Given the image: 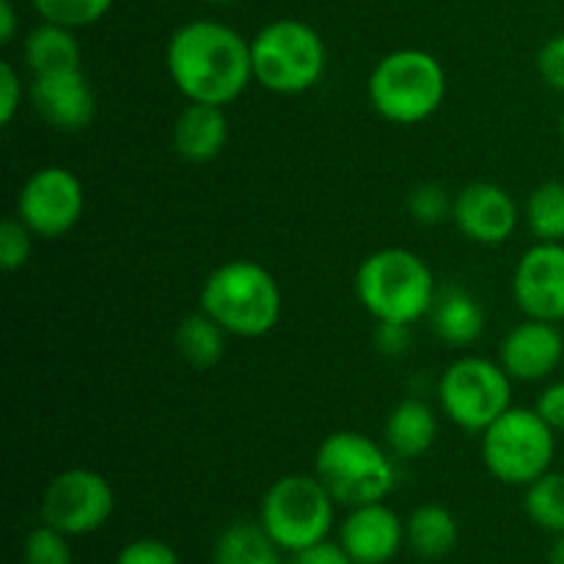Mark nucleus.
<instances>
[{
	"mask_svg": "<svg viewBox=\"0 0 564 564\" xmlns=\"http://www.w3.org/2000/svg\"><path fill=\"white\" fill-rule=\"evenodd\" d=\"M334 496L317 477L286 474L264 490L259 523L281 551L297 554L319 540H328L334 527Z\"/></svg>",
	"mask_w": 564,
	"mask_h": 564,
	"instance_id": "obj_7",
	"label": "nucleus"
},
{
	"mask_svg": "<svg viewBox=\"0 0 564 564\" xmlns=\"http://www.w3.org/2000/svg\"><path fill=\"white\" fill-rule=\"evenodd\" d=\"M386 449L402 460H413L433 449L438 438V416L422 400H405L391 408L383 427Z\"/></svg>",
	"mask_w": 564,
	"mask_h": 564,
	"instance_id": "obj_19",
	"label": "nucleus"
},
{
	"mask_svg": "<svg viewBox=\"0 0 564 564\" xmlns=\"http://www.w3.org/2000/svg\"><path fill=\"white\" fill-rule=\"evenodd\" d=\"M433 270L408 248H380L369 253L356 273V295L361 306L386 323L413 325L427 317L435 301Z\"/></svg>",
	"mask_w": 564,
	"mask_h": 564,
	"instance_id": "obj_3",
	"label": "nucleus"
},
{
	"mask_svg": "<svg viewBox=\"0 0 564 564\" xmlns=\"http://www.w3.org/2000/svg\"><path fill=\"white\" fill-rule=\"evenodd\" d=\"M556 455V430L534 408L501 413L482 433V460L499 482L527 488L551 471Z\"/></svg>",
	"mask_w": 564,
	"mask_h": 564,
	"instance_id": "obj_8",
	"label": "nucleus"
},
{
	"mask_svg": "<svg viewBox=\"0 0 564 564\" xmlns=\"http://www.w3.org/2000/svg\"><path fill=\"white\" fill-rule=\"evenodd\" d=\"M534 411L545 419V424L551 430L564 433V380H556V383L545 386L540 391L538 402H534Z\"/></svg>",
	"mask_w": 564,
	"mask_h": 564,
	"instance_id": "obj_34",
	"label": "nucleus"
},
{
	"mask_svg": "<svg viewBox=\"0 0 564 564\" xmlns=\"http://www.w3.org/2000/svg\"><path fill=\"white\" fill-rule=\"evenodd\" d=\"M512 297L529 319H564V242H534L518 259Z\"/></svg>",
	"mask_w": 564,
	"mask_h": 564,
	"instance_id": "obj_12",
	"label": "nucleus"
},
{
	"mask_svg": "<svg viewBox=\"0 0 564 564\" xmlns=\"http://www.w3.org/2000/svg\"><path fill=\"white\" fill-rule=\"evenodd\" d=\"M279 551L262 523L237 521L215 540L213 564H281Z\"/></svg>",
	"mask_w": 564,
	"mask_h": 564,
	"instance_id": "obj_22",
	"label": "nucleus"
},
{
	"mask_svg": "<svg viewBox=\"0 0 564 564\" xmlns=\"http://www.w3.org/2000/svg\"><path fill=\"white\" fill-rule=\"evenodd\" d=\"M430 330L435 339L449 347H471L482 339L485 334V308L474 292L466 286L446 284L438 286L435 301L430 306L427 317Z\"/></svg>",
	"mask_w": 564,
	"mask_h": 564,
	"instance_id": "obj_17",
	"label": "nucleus"
},
{
	"mask_svg": "<svg viewBox=\"0 0 564 564\" xmlns=\"http://www.w3.org/2000/svg\"><path fill=\"white\" fill-rule=\"evenodd\" d=\"M202 312H207L229 336L259 339L281 319V286L268 268L251 259L218 264L202 286Z\"/></svg>",
	"mask_w": 564,
	"mask_h": 564,
	"instance_id": "obj_2",
	"label": "nucleus"
},
{
	"mask_svg": "<svg viewBox=\"0 0 564 564\" xmlns=\"http://www.w3.org/2000/svg\"><path fill=\"white\" fill-rule=\"evenodd\" d=\"M452 204H455V198H449L444 187L435 185V182H424V185L413 187L411 196H408V215L416 224L435 226L452 218Z\"/></svg>",
	"mask_w": 564,
	"mask_h": 564,
	"instance_id": "obj_28",
	"label": "nucleus"
},
{
	"mask_svg": "<svg viewBox=\"0 0 564 564\" xmlns=\"http://www.w3.org/2000/svg\"><path fill=\"white\" fill-rule=\"evenodd\" d=\"M165 69L187 102L226 108L253 80L251 42L224 22H185L165 44Z\"/></svg>",
	"mask_w": 564,
	"mask_h": 564,
	"instance_id": "obj_1",
	"label": "nucleus"
},
{
	"mask_svg": "<svg viewBox=\"0 0 564 564\" xmlns=\"http://www.w3.org/2000/svg\"><path fill=\"white\" fill-rule=\"evenodd\" d=\"M339 543L356 564H386L405 545V523L383 501L350 507L341 521Z\"/></svg>",
	"mask_w": 564,
	"mask_h": 564,
	"instance_id": "obj_16",
	"label": "nucleus"
},
{
	"mask_svg": "<svg viewBox=\"0 0 564 564\" xmlns=\"http://www.w3.org/2000/svg\"><path fill=\"white\" fill-rule=\"evenodd\" d=\"M549 562L564 564V532L554 534V543H551V551H549Z\"/></svg>",
	"mask_w": 564,
	"mask_h": 564,
	"instance_id": "obj_37",
	"label": "nucleus"
},
{
	"mask_svg": "<svg viewBox=\"0 0 564 564\" xmlns=\"http://www.w3.org/2000/svg\"><path fill=\"white\" fill-rule=\"evenodd\" d=\"M369 105L391 124H422L446 99V72L427 50L405 47L383 55L369 72Z\"/></svg>",
	"mask_w": 564,
	"mask_h": 564,
	"instance_id": "obj_4",
	"label": "nucleus"
},
{
	"mask_svg": "<svg viewBox=\"0 0 564 564\" xmlns=\"http://www.w3.org/2000/svg\"><path fill=\"white\" fill-rule=\"evenodd\" d=\"M83 209L86 191L75 171L64 165H44L20 187L14 215L33 231V237L58 240L80 224Z\"/></svg>",
	"mask_w": 564,
	"mask_h": 564,
	"instance_id": "obj_11",
	"label": "nucleus"
},
{
	"mask_svg": "<svg viewBox=\"0 0 564 564\" xmlns=\"http://www.w3.org/2000/svg\"><path fill=\"white\" fill-rule=\"evenodd\" d=\"M438 402L452 424L468 433H485L512 408V378L499 361L463 356L441 375Z\"/></svg>",
	"mask_w": 564,
	"mask_h": 564,
	"instance_id": "obj_9",
	"label": "nucleus"
},
{
	"mask_svg": "<svg viewBox=\"0 0 564 564\" xmlns=\"http://www.w3.org/2000/svg\"><path fill=\"white\" fill-rule=\"evenodd\" d=\"M253 80L281 97L308 91L325 75V42L308 22L273 20L251 39Z\"/></svg>",
	"mask_w": 564,
	"mask_h": 564,
	"instance_id": "obj_6",
	"label": "nucleus"
},
{
	"mask_svg": "<svg viewBox=\"0 0 564 564\" xmlns=\"http://www.w3.org/2000/svg\"><path fill=\"white\" fill-rule=\"evenodd\" d=\"M538 72L554 91L564 94V33L551 36L538 53Z\"/></svg>",
	"mask_w": 564,
	"mask_h": 564,
	"instance_id": "obj_32",
	"label": "nucleus"
},
{
	"mask_svg": "<svg viewBox=\"0 0 564 564\" xmlns=\"http://www.w3.org/2000/svg\"><path fill=\"white\" fill-rule=\"evenodd\" d=\"M523 220L538 242H564V182L549 180L529 193Z\"/></svg>",
	"mask_w": 564,
	"mask_h": 564,
	"instance_id": "obj_24",
	"label": "nucleus"
},
{
	"mask_svg": "<svg viewBox=\"0 0 564 564\" xmlns=\"http://www.w3.org/2000/svg\"><path fill=\"white\" fill-rule=\"evenodd\" d=\"M452 220L466 240L479 246H501L518 229V204L510 193L494 182H471L452 204Z\"/></svg>",
	"mask_w": 564,
	"mask_h": 564,
	"instance_id": "obj_13",
	"label": "nucleus"
},
{
	"mask_svg": "<svg viewBox=\"0 0 564 564\" xmlns=\"http://www.w3.org/2000/svg\"><path fill=\"white\" fill-rule=\"evenodd\" d=\"M22 564H75L69 538L42 523L22 543Z\"/></svg>",
	"mask_w": 564,
	"mask_h": 564,
	"instance_id": "obj_27",
	"label": "nucleus"
},
{
	"mask_svg": "<svg viewBox=\"0 0 564 564\" xmlns=\"http://www.w3.org/2000/svg\"><path fill=\"white\" fill-rule=\"evenodd\" d=\"M22 94H25L22 77L17 75V69L9 61H3L0 64V124L3 127H9L14 121L17 110L22 105Z\"/></svg>",
	"mask_w": 564,
	"mask_h": 564,
	"instance_id": "obj_33",
	"label": "nucleus"
},
{
	"mask_svg": "<svg viewBox=\"0 0 564 564\" xmlns=\"http://www.w3.org/2000/svg\"><path fill=\"white\" fill-rule=\"evenodd\" d=\"M523 510L529 521L543 532H564V471H545L543 477L527 485Z\"/></svg>",
	"mask_w": 564,
	"mask_h": 564,
	"instance_id": "obj_25",
	"label": "nucleus"
},
{
	"mask_svg": "<svg viewBox=\"0 0 564 564\" xmlns=\"http://www.w3.org/2000/svg\"><path fill=\"white\" fill-rule=\"evenodd\" d=\"M391 452L369 435L339 430L319 444L314 457V477L325 485L336 505L361 507L383 501L397 485Z\"/></svg>",
	"mask_w": 564,
	"mask_h": 564,
	"instance_id": "obj_5",
	"label": "nucleus"
},
{
	"mask_svg": "<svg viewBox=\"0 0 564 564\" xmlns=\"http://www.w3.org/2000/svg\"><path fill=\"white\" fill-rule=\"evenodd\" d=\"M213 6H231V3H240V0H207Z\"/></svg>",
	"mask_w": 564,
	"mask_h": 564,
	"instance_id": "obj_38",
	"label": "nucleus"
},
{
	"mask_svg": "<svg viewBox=\"0 0 564 564\" xmlns=\"http://www.w3.org/2000/svg\"><path fill=\"white\" fill-rule=\"evenodd\" d=\"M31 6L44 22L77 31V28H88L102 20L113 0H31Z\"/></svg>",
	"mask_w": 564,
	"mask_h": 564,
	"instance_id": "obj_26",
	"label": "nucleus"
},
{
	"mask_svg": "<svg viewBox=\"0 0 564 564\" xmlns=\"http://www.w3.org/2000/svg\"><path fill=\"white\" fill-rule=\"evenodd\" d=\"M33 248V231L22 224L17 215H9L0 224V268L6 273H14V270H22L31 259Z\"/></svg>",
	"mask_w": 564,
	"mask_h": 564,
	"instance_id": "obj_29",
	"label": "nucleus"
},
{
	"mask_svg": "<svg viewBox=\"0 0 564 564\" xmlns=\"http://www.w3.org/2000/svg\"><path fill=\"white\" fill-rule=\"evenodd\" d=\"M229 138V119L224 108L204 102H187L174 119L171 141L176 154L187 163H209L218 158Z\"/></svg>",
	"mask_w": 564,
	"mask_h": 564,
	"instance_id": "obj_18",
	"label": "nucleus"
},
{
	"mask_svg": "<svg viewBox=\"0 0 564 564\" xmlns=\"http://www.w3.org/2000/svg\"><path fill=\"white\" fill-rule=\"evenodd\" d=\"M226 336L229 334H226L207 312L198 308V312L187 314V317L176 325L174 345L187 367L204 372V369H213L215 364L224 358Z\"/></svg>",
	"mask_w": 564,
	"mask_h": 564,
	"instance_id": "obj_23",
	"label": "nucleus"
},
{
	"mask_svg": "<svg viewBox=\"0 0 564 564\" xmlns=\"http://www.w3.org/2000/svg\"><path fill=\"white\" fill-rule=\"evenodd\" d=\"M560 132H562V143H564V110H562V121H560Z\"/></svg>",
	"mask_w": 564,
	"mask_h": 564,
	"instance_id": "obj_39",
	"label": "nucleus"
},
{
	"mask_svg": "<svg viewBox=\"0 0 564 564\" xmlns=\"http://www.w3.org/2000/svg\"><path fill=\"white\" fill-rule=\"evenodd\" d=\"M22 58H25L31 77L83 69V53L75 31L44 20L33 31H28L25 42H22Z\"/></svg>",
	"mask_w": 564,
	"mask_h": 564,
	"instance_id": "obj_20",
	"label": "nucleus"
},
{
	"mask_svg": "<svg viewBox=\"0 0 564 564\" xmlns=\"http://www.w3.org/2000/svg\"><path fill=\"white\" fill-rule=\"evenodd\" d=\"M564 358V339L556 323L523 319L499 345V364L512 380L534 383L556 372Z\"/></svg>",
	"mask_w": 564,
	"mask_h": 564,
	"instance_id": "obj_15",
	"label": "nucleus"
},
{
	"mask_svg": "<svg viewBox=\"0 0 564 564\" xmlns=\"http://www.w3.org/2000/svg\"><path fill=\"white\" fill-rule=\"evenodd\" d=\"M116 564H180V556L169 543L154 538H141L127 543L116 556Z\"/></svg>",
	"mask_w": 564,
	"mask_h": 564,
	"instance_id": "obj_30",
	"label": "nucleus"
},
{
	"mask_svg": "<svg viewBox=\"0 0 564 564\" xmlns=\"http://www.w3.org/2000/svg\"><path fill=\"white\" fill-rule=\"evenodd\" d=\"M28 94L39 119L58 132L86 130L97 113V97L83 69L33 77Z\"/></svg>",
	"mask_w": 564,
	"mask_h": 564,
	"instance_id": "obj_14",
	"label": "nucleus"
},
{
	"mask_svg": "<svg viewBox=\"0 0 564 564\" xmlns=\"http://www.w3.org/2000/svg\"><path fill=\"white\" fill-rule=\"evenodd\" d=\"M460 538L455 516L444 505H422L405 521V545L419 560H444Z\"/></svg>",
	"mask_w": 564,
	"mask_h": 564,
	"instance_id": "obj_21",
	"label": "nucleus"
},
{
	"mask_svg": "<svg viewBox=\"0 0 564 564\" xmlns=\"http://www.w3.org/2000/svg\"><path fill=\"white\" fill-rule=\"evenodd\" d=\"M116 507L108 479L91 468H66L55 474L42 494V523L58 529L66 538H83L110 521Z\"/></svg>",
	"mask_w": 564,
	"mask_h": 564,
	"instance_id": "obj_10",
	"label": "nucleus"
},
{
	"mask_svg": "<svg viewBox=\"0 0 564 564\" xmlns=\"http://www.w3.org/2000/svg\"><path fill=\"white\" fill-rule=\"evenodd\" d=\"M292 564H356L341 543H330V540H319V543L308 545V549L292 554Z\"/></svg>",
	"mask_w": 564,
	"mask_h": 564,
	"instance_id": "obj_35",
	"label": "nucleus"
},
{
	"mask_svg": "<svg viewBox=\"0 0 564 564\" xmlns=\"http://www.w3.org/2000/svg\"><path fill=\"white\" fill-rule=\"evenodd\" d=\"M17 33V11L11 0H0V44H9Z\"/></svg>",
	"mask_w": 564,
	"mask_h": 564,
	"instance_id": "obj_36",
	"label": "nucleus"
},
{
	"mask_svg": "<svg viewBox=\"0 0 564 564\" xmlns=\"http://www.w3.org/2000/svg\"><path fill=\"white\" fill-rule=\"evenodd\" d=\"M372 345L380 356H389V358L405 356L408 347H411V325L378 319V325H375L372 330Z\"/></svg>",
	"mask_w": 564,
	"mask_h": 564,
	"instance_id": "obj_31",
	"label": "nucleus"
}]
</instances>
